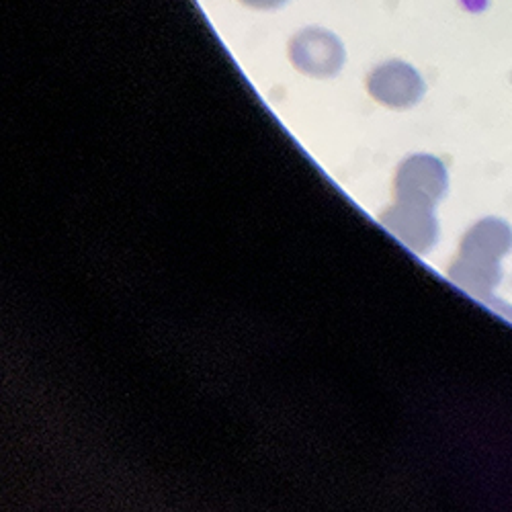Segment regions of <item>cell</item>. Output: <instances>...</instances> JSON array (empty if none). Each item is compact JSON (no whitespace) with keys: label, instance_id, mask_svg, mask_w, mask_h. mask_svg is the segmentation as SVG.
<instances>
[{"label":"cell","instance_id":"6da1fadb","mask_svg":"<svg viewBox=\"0 0 512 512\" xmlns=\"http://www.w3.org/2000/svg\"><path fill=\"white\" fill-rule=\"evenodd\" d=\"M289 56L300 72L314 78H330L345 64V46L330 31L310 27L291 39Z\"/></svg>","mask_w":512,"mask_h":512},{"label":"cell","instance_id":"7a4b0ae2","mask_svg":"<svg viewBox=\"0 0 512 512\" xmlns=\"http://www.w3.org/2000/svg\"><path fill=\"white\" fill-rule=\"evenodd\" d=\"M447 168L445 164L429 154L410 156L398 170L396 193L398 201L422 203L435 207L437 201L447 193Z\"/></svg>","mask_w":512,"mask_h":512},{"label":"cell","instance_id":"3957f363","mask_svg":"<svg viewBox=\"0 0 512 512\" xmlns=\"http://www.w3.org/2000/svg\"><path fill=\"white\" fill-rule=\"evenodd\" d=\"M367 89L375 101L394 109H408L420 103L426 93L422 76L406 62L392 60L377 66L367 78Z\"/></svg>","mask_w":512,"mask_h":512},{"label":"cell","instance_id":"277c9868","mask_svg":"<svg viewBox=\"0 0 512 512\" xmlns=\"http://www.w3.org/2000/svg\"><path fill=\"white\" fill-rule=\"evenodd\" d=\"M433 209L435 207L431 205L398 201L381 222L412 252L424 254L435 246L439 238V224Z\"/></svg>","mask_w":512,"mask_h":512},{"label":"cell","instance_id":"5b68a950","mask_svg":"<svg viewBox=\"0 0 512 512\" xmlns=\"http://www.w3.org/2000/svg\"><path fill=\"white\" fill-rule=\"evenodd\" d=\"M449 279L469 295L478 297V300H488L496 285H500L502 271L500 261L482 259V256L461 254L459 259L449 269Z\"/></svg>","mask_w":512,"mask_h":512},{"label":"cell","instance_id":"8992f818","mask_svg":"<svg viewBox=\"0 0 512 512\" xmlns=\"http://www.w3.org/2000/svg\"><path fill=\"white\" fill-rule=\"evenodd\" d=\"M512 248V228L498 218L478 222L461 242V254L482 256V259L500 261Z\"/></svg>","mask_w":512,"mask_h":512},{"label":"cell","instance_id":"52a82bcc","mask_svg":"<svg viewBox=\"0 0 512 512\" xmlns=\"http://www.w3.org/2000/svg\"><path fill=\"white\" fill-rule=\"evenodd\" d=\"M242 5L250 7V9H261V11H269V9H277L283 7L287 0H240Z\"/></svg>","mask_w":512,"mask_h":512}]
</instances>
